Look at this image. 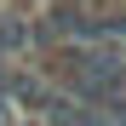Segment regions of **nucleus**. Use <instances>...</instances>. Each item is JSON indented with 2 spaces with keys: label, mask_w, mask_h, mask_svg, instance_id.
Instances as JSON below:
<instances>
[{
  "label": "nucleus",
  "mask_w": 126,
  "mask_h": 126,
  "mask_svg": "<svg viewBox=\"0 0 126 126\" xmlns=\"http://www.w3.org/2000/svg\"><path fill=\"white\" fill-rule=\"evenodd\" d=\"M40 126H126V120H115V115H103V109H86V103L52 92L46 109H40Z\"/></svg>",
  "instance_id": "1"
},
{
  "label": "nucleus",
  "mask_w": 126,
  "mask_h": 126,
  "mask_svg": "<svg viewBox=\"0 0 126 126\" xmlns=\"http://www.w3.org/2000/svg\"><path fill=\"white\" fill-rule=\"evenodd\" d=\"M0 97H6L12 109H46L52 86H46L40 75H6V86H0Z\"/></svg>",
  "instance_id": "2"
},
{
  "label": "nucleus",
  "mask_w": 126,
  "mask_h": 126,
  "mask_svg": "<svg viewBox=\"0 0 126 126\" xmlns=\"http://www.w3.org/2000/svg\"><path fill=\"white\" fill-rule=\"evenodd\" d=\"M34 46V29L23 23V17H0V57H17Z\"/></svg>",
  "instance_id": "3"
},
{
  "label": "nucleus",
  "mask_w": 126,
  "mask_h": 126,
  "mask_svg": "<svg viewBox=\"0 0 126 126\" xmlns=\"http://www.w3.org/2000/svg\"><path fill=\"white\" fill-rule=\"evenodd\" d=\"M0 126H17V120H12V103H6V97H0Z\"/></svg>",
  "instance_id": "4"
},
{
  "label": "nucleus",
  "mask_w": 126,
  "mask_h": 126,
  "mask_svg": "<svg viewBox=\"0 0 126 126\" xmlns=\"http://www.w3.org/2000/svg\"><path fill=\"white\" fill-rule=\"evenodd\" d=\"M17 126H40V120H17Z\"/></svg>",
  "instance_id": "5"
}]
</instances>
